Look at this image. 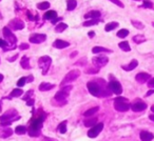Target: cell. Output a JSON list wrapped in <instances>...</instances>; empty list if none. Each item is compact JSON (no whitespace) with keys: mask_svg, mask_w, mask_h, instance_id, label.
<instances>
[{"mask_svg":"<svg viewBox=\"0 0 154 141\" xmlns=\"http://www.w3.org/2000/svg\"><path fill=\"white\" fill-rule=\"evenodd\" d=\"M9 26L11 28H13L14 31H18V30H22V28H24V23L22 20L18 19V18H15V19L11 20Z\"/></svg>","mask_w":154,"mask_h":141,"instance_id":"obj_13","label":"cell"},{"mask_svg":"<svg viewBox=\"0 0 154 141\" xmlns=\"http://www.w3.org/2000/svg\"><path fill=\"white\" fill-rule=\"evenodd\" d=\"M131 109H132L133 112H141V111H145V110L147 109V104H146L145 102L139 101V102L133 103V104L131 105Z\"/></svg>","mask_w":154,"mask_h":141,"instance_id":"obj_15","label":"cell"},{"mask_svg":"<svg viewBox=\"0 0 154 141\" xmlns=\"http://www.w3.org/2000/svg\"><path fill=\"white\" fill-rule=\"evenodd\" d=\"M154 138V135L150 132H146V130H143L140 133V140L141 141H152Z\"/></svg>","mask_w":154,"mask_h":141,"instance_id":"obj_17","label":"cell"},{"mask_svg":"<svg viewBox=\"0 0 154 141\" xmlns=\"http://www.w3.org/2000/svg\"><path fill=\"white\" fill-rule=\"evenodd\" d=\"M20 119V116H18V113L15 110H10V111L5 112L1 117H0V122H1V125H10L13 121L15 120Z\"/></svg>","mask_w":154,"mask_h":141,"instance_id":"obj_3","label":"cell"},{"mask_svg":"<svg viewBox=\"0 0 154 141\" xmlns=\"http://www.w3.org/2000/svg\"><path fill=\"white\" fill-rule=\"evenodd\" d=\"M148 86L151 88H154V78H151V79L148 81Z\"/></svg>","mask_w":154,"mask_h":141,"instance_id":"obj_45","label":"cell"},{"mask_svg":"<svg viewBox=\"0 0 154 141\" xmlns=\"http://www.w3.org/2000/svg\"><path fill=\"white\" fill-rule=\"evenodd\" d=\"M109 59L106 56H99V57H94L92 59V62L95 64V66L97 68H101V66H105L108 63Z\"/></svg>","mask_w":154,"mask_h":141,"instance_id":"obj_12","label":"cell"},{"mask_svg":"<svg viewBox=\"0 0 154 141\" xmlns=\"http://www.w3.org/2000/svg\"><path fill=\"white\" fill-rule=\"evenodd\" d=\"M50 7V3L48 1H43V2H40L37 4V8L38 10H48Z\"/></svg>","mask_w":154,"mask_h":141,"instance_id":"obj_36","label":"cell"},{"mask_svg":"<svg viewBox=\"0 0 154 141\" xmlns=\"http://www.w3.org/2000/svg\"><path fill=\"white\" fill-rule=\"evenodd\" d=\"M53 45L56 47V49L61 50V49H64V47L69 46L70 43L66 42V41H64V40H61V39H57V40H55V42L53 43Z\"/></svg>","mask_w":154,"mask_h":141,"instance_id":"obj_18","label":"cell"},{"mask_svg":"<svg viewBox=\"0 0 154 141\" xmlns=\"http://www.w3.org/2000/svg\"><path fill=\"white\" fill-rule=\"evenodd\" d=\"M80 76V70H70L68 74H66V76H64V78L62 79L61 83H60V86H63L64 84H68L69 82H72L74 81V80H76L77 78Z\"/></svg>","mask_w":154,"mask_h":141,"instance_id":"obj_7","label":"cell"},{"mask_svg":"<svg viewBox=\"0 0 154 141\" xmlns=\"http://www.w3.org/2000/svg\"><path fill=\"white\" fill-rule=\"evenodd\" d=\"M34 102H35V100L33 98H31V99H29V100H26V104H28L29 106H32V105H34Z\"/></svg>","mask_w":154,"mask_h":141,"instance_id":"obj_46","label":"cell"},{"mask_svg":"<svg viewBox=\"0 0 154 141\" xmlns=\"http://www.w3.org/2000/svg\"><path fill=\"white\" fill-rule=\"evenodd\" d=\"M133 41L135 43H143L146 41V37L143 36V35H136V36L133 37Z\"/></svg>","mask_w":154,"mask_h":141,"instance_id":"obj_33","label":"cell"},{"mask_svg":"<svg viewBox=\"0 0 154 141\" xmlns=\"http://www.w3.org/2000/svg\"><path fill=\"white\" fill-rule=\"evenodd\" d=\"M9 43L7 42L5 40H3V39H0V47H2V49H5V51H8V47H9Z\"/></svg>","mask_w":154,"mask_h":141,"instance_id":"obj_41","label":"cell"},{"mask_svg":"<svg viewBox=\"0 0 154 141\" xmlns=\"http://www.w3.org/2000/svg\"><path fill=\"white\" fill-rule=\"evenodd\" d=\"M58 130L61 134H64L66 132V121H62L61 123L58 125Z\"/></svg>","mask_w":154,"mask_h":141,"instance_id":"obj_37","label":"cell"},{"mask_svg":"<svg viewBox=\"0 0 154 141\" xmlns=\"http://www.w3.org/2000/svg\"><path fill=\"white\" fill-rule=\"evenodd\" d=\"M152 26H154V22H152Z\"/></svg>","mask_w":154,"mask_h":141,"instance_id":"obj_57","label":"cell"},{"mask_svg":"<svg viewBox=\"0 0 154 141\" xmlns=\"http://www.w3.org/2000/svg\"><path fill=\"white\" fill-rule=\"evenodd\" d=\"M2 80H3V75L2 74H0V82L2 81Z\"/></svg>","mask_w":154,"mask_h":141,"instance_id":"obj_54","label":"cell"},{"mask_svg":"<svg viewBox=\"0 0 154 141\" xmlns=\"http://www.w3.org/2000/svg\"><path fill=\"white\" fill-rule=\"evenodd\" d=\"M137 65H138V61H137L136 59H133L129 64H127V65H122V68L125 70H127V72H130V70H133L134 68H136Z\"/></svg>","mask_w":154,"mask_h":141,"instance_id":"obj_16","label":"cell"},{"mask_svg":"<svg viewBox=\"0 0 154 141\" xmlns=\"http://www.w3.org/2000/svg\"><path fill=\"white\" fill-rule=\"evenodd\" d=\"M135 79H136V81L139 82V83H145V82L149 81V80L151 79V75L148 73L141 72V73H138L135 76Z\"/></svg>","mask_w":154,"mask_h":141,"instance_id":"obj_14","label":"cell"},{"mask_svg":"<svg viewBox=\"0 0 154 141\" xmlns=\"http://www.w3.org/2000/svg\"><path fill=\"white\" fill-rule=\"evenodd\" d=\"M0 1H1V0H0Z\"/></svg>","mask_w":154,"mask_h":141,"instance_id":"obj_59","label":"cell"},{"mask_svg":"<svg viewBox=\"0 0 154 141\" xmlns=\"http://www.w3.org/2000/svg\"><path fill=\"white\" fill-rule=\"evenodd\" d=\"M129 35V31L127 28H122L117 32V37L119 38H126L127 36Z\"/></svg>","mask_w":154,"mask_h":141,"instance_id":"obj_34","label":"cell"},{"mask_svg":"<svg viewBox=\"0 0 154 141\" xmlns=\"http://www.w3.org/2000/svg\"><path fill=\"white\" fill-rule=\"evenodd\" d=\"M135 1H141V0H135Z\"/></svg>","mask_w":154,"mask_h":141,"instance_id":"obj_58","label":"cell"},{"mask_svg":"<svg viewBox=\"0 0 154 141\" xmlns=\"http://www.w3.org/2000/svg\"><path fill=\"white\" fill-rule=\"evenodd\" d=\"M20 65H21V68H24V70H30L31 65H30V59H29V57L23 56V57L21 58V61H20Z\"/></svg>","mask_w":154,"mask_h":141,"instance_id":"obj_21","label":"cell"},{"mask_svg":"<svg viewBox=\"0 0 154 141\" xmlns=\"http://www.w3.org/2000/svg\"><path fill=\"white\" fill-rule=\"evenodd\" d=\"M1 110H2V103H1V101H0V112H1Z\"/></svg>","mask_w":154,"mask_h":141,"instance_id":"obj_55","label":"cell"},{"mask_svg":"<svg viewBox=\"0 0 154 141\" xmlns=\"http://www.w3.org/2000/svg\"><path fill=\"white\" fill-rule=\"evenodd\" d=\"M47 39V35L45 34H33L30 36V42L38 44V43H42Z\"/></svg>","mask_w":154,"mask_h":141,"instance_id":"obj_11","label":"cell"},{"mask_svg":"<svg viewBox=\"0 0 154 141\" xmlns=\"http://www.w3.org/2000/svg\"><path fill=\"white\" fill-rule=\"evenodd\" d=\"M109 90L112 91V93H114V94L120 95L122 93V86L118 81L112 80V81L109 82Z\"/></svg>","mask_w":154,"mask_h":141,"instance_id":"obj_10","label":"cell"},{"mask_svg":"<svg viewBox=\"0 0 154 141\" xmlns=\"http://www.w3.org/2000/svg\"><path fill=\"white\" fill-rule=\"evenodd\" d=\"M60 20H61V18H55V19L54 20H52V22H53L54 24L56 23V22H58V21H60Z\"/></svg>","mask_w":154,"mask_h":141,"instance_id":"obj_49","label":"cell"},{"mask_svg":"<svg viewBox=\"0 0 154 141\" xmlns=\"http://www.w3.org/2000/svg\"><path fill=\"white\" fill-rule=\"evenodd\" d=\"M15 132L17 135H23L26 134V132H28V128H26V126L23 125H18L17 128H15Z\"/></svg>","mask_w":154,"mask_h":141,"instance_id":"obj_31","label":"cell"},{"mask_svg":"<svg viewBox=\"0 0 154 141\" xmlns=\"http://www.w3.org/2000/svg\"><path fill=\"white\" fill-rule=\"evenodd\" d=\"M87 88H88L90 94L95 97L110 96L112 94V92H110L108 88H105V81H103V86L97 83L96 81H89L88 84H87Z\"/></svg>","mask_w":154,"mask_h":141,"instance_id":"obj_1","label":"cell"},{"mask_svg":"<svg viewBox=\"0 0 154 141\" xmlns=\"http://www.w3.org/2000/svg\"><path fill=\"white\" fill-rule=\"evenodd\" d=\"M2 31H3V36H5V40L7 41L10 45V50H14L16 42H17V38H16V36L13 34V32H11V30H10L8 26L3 28Z\"/></svg>","mask_w":154,"mask_h":141,"instance_id":"obj_5","label":"cell"},{"mask_svg":"<svg viewBox=\"0 0 154 141\" xmlns=\"http://www.w3.org/2000/svg\"><path fill=\"white\" fill-rule=\"evenodd\" d=\"M26 79H28V82H32L33 81V76H29V77H26Z\"/></svg>","mask_w":154,"mask_h":141,"instance_id":"obj_50","label":"cell"},{"mask_svg":"<svg viewBox=\"0 0 154 141\" xmlns=\"http://www.w3.org/2000/svg\"><path fill=\"white\" fill-rule=\"evenodd\" d=\"M32 95H33V91H32V90H30V91H29V92L26 94V96L23 97V100H24V101H26V100H29V99H31V98H32V97H31Z\"/></svg>","mask_w":154,"mask_h":141,"instance_id":"obj_43","label":"cell"},{"mask_svg":"<svg viewBox=\"0 0 154 141\" xmlns=\"http://www.w3.org/2000/svg\"><path fill=\"white\" fill-rule=\"evenodd\" d=\"M99 110V106H94V107H91V109H89L88 111H86L84 113V116L85 117H91V116H93L95 113H97Z\"/></svg>","mask_w":154,"mask_h":141,"instance_id":"obj_23","label":"cell"},{"mask_svg":"<svg viewBox=\"0 0 154 141\" xmlns=\"http://www.w3.org/2000/svg\"><path fill=\"white\" fill-rule=\"evenodd\" d=\"M75 55H77V52H74V53H72V54H71L70 57H71V58H73V56H75Z\"/></svg>","mask_w":154,"mask_h":141,"instance_id":"obj_53","label":"cell"},{"mask_svg":"<svg viewBox=\"0 0 154 141\" xmlns=\"http://www.w3.org/2000/svg\"><path fill=\"white\" fill-rule=\"evenodd\" d=\"M51 63H52V59L49 56H42V57L39 58L38 64H39V68L42 70V75H47V73L50 70Z\"/></svg>","mask_w":154,"mask_h":141,"instance_id":"obj_6","label":"cell"},{"mask_svg":"<svg viewBox=\"0 0 154 141\" xmlns=\"http://www.w3.org/2000/svg\"><path fill=\"white\" fill-rule=\"evenodd\" d=\"M100 12L98 11H91L89 12L88 14H86L85 15V18H87V19H98L99 17H100Z\"/></svg>","mask_w":154,"mask_h":141,"instance_id":"obj_20","label":"cell"},{"mask_svg":"<svg viewBox=\"0 0 154 141\" xmlns=\"http://www.w3.org/2000/svg\"><path fill=\"white\" fill-rule=\"evenodd\" d=\"M100 22L99 19H90L88 21H85L84 22V26H96Z\"/></svg>","mask_w":154,"mask_h":141,"instance_id":"obj_32","label":"cell"},{"mask_svg":"<svg viewBox=\"0 0 154 141\" xmlns=\"http://www.w3.org/2000/svg\"><path fill=\"white\" fill-rule=\"evenodd\" d=\"M151 111H152V112H153V113H154V104H153V105H152V106H151Z\"/></svg>","mask_w":154,"mask_h":141,"instance_id":"obj_56","label":"cell"},{"mask_svg":"<svg viewBox=\"0 0 154 141\" xmlns=\"http://www.w3.org/2000/svg\"><path fill=\"white\" fill-rule=\"evenodd\" d=\"M29 47H30L29 43H21V44L19 45V49L20 50H28Z\"/></svg>","mask_w":154,"mask_h":141,"instance_id":"obj_44","label":"cell"},{"mask_svg":"<svg viewBox=\"0 0 154 141\" xmlns=\"http://www.w3.org/2000/svg\"><path fill=\"white\" fill-rule=\"evenodd\" d=\"M17 57H18V54H16V55H14L13 57H12V58H10V59H8V60H9V61H11V62H12V61H14V60H15Z\"/></svg>","mask_w":154,"mask_h":141,"instance_id":"obj_47","label":"cell"},{"mask_svg":"<svg viewBox=\"0 0 154 141\" xmlns=\"http://www.w3.org/2000/svg\"><path fill=\"white\" fill-rule=\"evenodd\" d=\"M26 83H28V79H26V77H22V78H20V79L17 81V86H19V88H21V86H23Z\"/></svg>","mask_w":154,"mask_h":141,"instance_id":"obj_39","label":"cell"},{"mask_svg":"<svg viewBox=\"0 0 154 141\" xmlns=\"http://www.w3.org/2000/svg\"><path fill=\"white\" fill-rule=\"evenodd\" d=\"M111 50L106 49L103 46H94L92 49V53L93 54H98V53H111Z\"/></svg>","mask_w":154,"mask_h":141,"instance_id":"obj_22","label":"cell"},{"mask_svg":"<svg viewBox=\"0 0 154 141\" xmlns=\"http://www.w3.org/2000/svg\"><path fill=\"white\" fill-rule=\"evenodd\" d=\"M96 123H97L96 118H90V119H87L84 121L85 126H88V128H92V126H94Z\"/></svg>","mask_w":154,"mask_h":141,"instance_id":"obj_25","label":"cell"},{"mask_svg":"<svg viewBox=\"0 0 154 141\" xmlns=\"http://www.w3.org/2000/svg\"><path fill=\"white\" fill-rule=\"evenodd\" d=\"M149 118H150V120H152V121H154V114H152V115H150V116H149Z\"/></svg>","mask_w":154,"mask_h":141,"instance_id":"obj_52","label":"cell"},{"mask_svg":"<svg viewBox=\"0 0 154 141\" xmlns=\"http://www.w3.org/2000/svg\"><path fill=\"white\" fill-rule=\"evenodd\" d=\"M23 94V91L21 88H15L11 92V97H19Z\"/></svg>","mask_w":154,"mask_h":141,"instance_id":"obj_35","label":"cell"},{"mask_svg":"<svg viewBox=\"0 0 154 141\" xmlns=\"http://www.w3.org/2000/svg\"><path fill=\"white\" fill-rule=\"evenodd\" d=\"M103 122H100V123H96L94 126H92V128H90V130L88 132V136L90 137V138H95V137H97L99 134H100L101 130H103Z\"/></svg>","mask_w":154,"mask_h":141,"instance_id":"obj_9","label":"cell"},{"mask_svg":"<svg viewBox=\"0 0 154 141\" xmlns=\"http://www.w3.org/2000/svg\"><path fill=\"white\" fill-rule=\"evenodd\" d=\"M55 18H57V13L55 11H49L45 14V19L47 20H54Z\"/></svg>","mask_w":154,"mask_h":141,"instance_id":"obj_24","label":"cell"},{"mask_svg":"<svg viewBox=\"0 0 154 141\" xmlns=\"http://www.w3.org/2000/svg\"><path fill=\"white\" fill-rule=\"evenodd\" d=\"M73 88L72 86H68L66 88H62L59 92H57L55 94V99L57 101H64L68 98L69 94H70V91Z\"/></svg>","mask_w":154,"mask_h":141,"instance_id":"obj_8","label":"cell"},{"mask_svg":"<svg viewBox=\"0 0 154 141\" xmlns=\"http://www.w3.org/2000/svg\"><path fill=\"white\" fill-rule=\"evenodd\" d=\"M118 26V22H110V23H107V26H105V30L106 32H111V31H113L114 28H116Z\"/></svg>","mask_w":154,"mask_h":141,"instance_id":"obj_27","label":"cell"},{"mask_svg":"<svg viewBox=\"0 0 154 141\" xmlns=\"http://www.w3.org/2000/svg\"><path fill=\"white\" fill-rule=\"evenodd\" d=\"M143 8H145V9H152L153 8V3L151 1H149V0H143Z\"/></svg>","mask_w":154,"mask_h":141,"instance_id":"obj_40","label":"cell"},{"mask_svg":"<svg viewBox=\"0 0 154 141\" xmlns=\"http://www.w3.org/2000/svg\"><path fill=\"white\" fill-rule=\"evenodd\" d=\"M66 28H68V26H66V23H63V22H60V23H58L57 26H55V32L56 33H62Z\"/></svg>","mask_w":154,"mask_h":141,"instance_id":"obj_28","label":"cell"},{"mask_svg":"<svg viewBox=\"0 0 154 141\" xmlns=\"http://www.w3.org/2000/svg\"><path fill=\"white\" fill-rule=\"evenodd\" d=\"M152 94H154V90H150L149 92L146 94V97H148V96H150V95H152Z\"/></svg>","mask_w":154,"mask_h":141,"instance_id":"obj_48","label":"cell"},{"mask_svg":"<svg viewBox=\"0 0 154 141\" xmlns=\"http://www.w3.org/2000/svg\"><path fill=\"white\" fill-rule=\"evenodd\" d=\"M132 24H133V26H135L136 28H138V30H143V24L141 23L140 21H136V20H132Z\"/></svg>","mask_w":154,"mask_h":141,"instance_id":"obj_38","label":"cell"},{"mask_svg":"<svg viewBox=\"0 0 154 141\" xmlns=\"http://www.w3.org/2000/svg\"><path fill=\"white\" fill-rule=\"evenodd\" d=\"M95 36V33L94 32H90L89 33V37H94Z\"/></svg>","mask_w":154,"mask_h":141,"instance_id":"obj_51","label":"cell"},{"mask_svg":"<svg viewBox=\"0 0 154 141\" xmlns=\"http://www.w3.org/2000/svg\"><path fill=\"white\" fill-rule=\"evenodd\" d=\"M77 7L76 0H68L66 1V10L68 11H73Z\"/></svg>","mask_w":154,"mask_h":141,"instance_id":"obj_26","label":"cell"},{"mask_svg":"<svg viewBox=\"0 0 154 141\" xmlns=\"http://www.w3.org/2000/svg\"><path fill=\"white\" fill-rule=\"evenodd\" d=\"M109 1H111V2H113L114 4H116V5H118L119 8H125V5H124V3L120 1V0H109Z\"/></svg>","mask_w":154,"mask_h":141,"instance_id":"obj_42","label":"cell"},{"mask_svg":"<svg viewBox=\"0 0 154 141\" xmlns=\"http://www.w3.org/2000/svg\"><path fill=\"white\" fill-rule=\"evenodd\" d=\"M12 134H13V130L9 128H5V130H3L2 132L0 133V137H1V138H8V137H10Z\"/></svg>","mask_w":154,"mask_h":141,"instance_id":"obj_29","label":"cell"},{"mask_svg":"<svg viewBox=\"0 0 154 141\" xmlns=\"http://www.w3.org/2000/svg\"><path fill=\"white\" fill-rule=\"evenodd\" d=\"M114 107L118 112H127L130 110L131 105L129 104L127 98H125V97H117L114 100Z\"/></svg>","mask_w":154,"mask_h":141,"instance_id":"obj_4","label":"cell"},{"mask_svg":"<svg viewBox=\"0 0 154 141\" xmlns=\"http://www.w3.org/2000/svg\"><path fill=\"white\" fill-rule=\"evenodd\" d=\"M118 45H119V47L122 50V51H125V52H130L131 51V47H130V45H129L128 41H122V42H120Z\"/></svg>","mask_w":154,"mask_h":141,"instance_id":"obj_30","label":"cell"},{"mask_svg":"<svg viewBox=\"0 0 154 141\" xmlns=\"http://www.w3.org/2000/svg\"><path fill=\"white\" fill-rule=\"evenodd\" d=\"M45 116L38 115L34 117L30 122V128H29L28 132L31 137H38L40 135V130L42 128L43 120H45Z\"/></svg>","mask_w":154,"mask_h":141,"instance_id":"obj_2","label":"cell"},{"mask_svg":"<svg viewBox=\"0 0 154 141\" xmlns=\"http://www.w3.org/2000/svg\"><path fill=\"white\" fill-rule=\"evenodd\" d=\"M54 88H55V86H54V84L49 83V82H42V83L38 86L39 91H41V92H47V91H50Z\"/></svg>","mask_w":154,"mask_h":141,"instance_id":"obj_19","label":"cell"}]
</instances>
